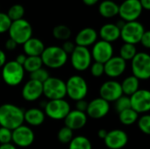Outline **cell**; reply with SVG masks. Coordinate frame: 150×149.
Masks as SVG:
<instances>
[{"instance_id": "obj_1", "label": "cell", "mask_w": 150, "mask_h": 149, "mask_svg": "<svg viewBox=\"0 0 150 149\" xmlns=\"http://www.w3.org/2000/svg\"><path fill=\"white\" fill-rule=\"evenodd\" d=\"M25 111L19 106L6 103L0 105V126L14 130L24 124Z\"/></svg>"}, {"instance_id": "obj_2", "label": "cell", "mask_w": 150, "mask_h": 149, "mask_svg": "<svg viewBox=\"0 0 150 149\" xmlns=\"http://www.w3.org/2000/svg\"><path fill=\"white\" fill-rule=\"evenodd\" d=\"M43 65L52 69L62 68L69 60V55L59 46L46 47L40 55Z\"/></svg>"}, {"instance_id": "obj_3", "label": "cell", "mask_w": 150, "mask_h": 149, "mask_svg": "<svg viewBox=\"0 0 150 149\" xmlns=\"http://www.w3.org/2000/svg\"><path fill=\"white\" fill-rule=\"evenodd\" d=\"M66 94L73 101H79L85 99L88 95L89 87L87 81L79 75H73L69 76L65 82Z\"/></svg>"}, {"instance_id": "obj_4", "label": "cell", "mask_w": 150, "mask_h": 149, "mask_svg": "<svg viewBox=\"0 0 150 149\" xmlns=\"http://www.w3.org/2000/svg\"><path fill=\"white\" fill-rule=\"evenodd\" d=\"M10 39L13 40L17 45H23L33 37L32 25L25 18L12 21L8 30Z\"/></svg>"}, {"instance_id": "obj_5", "label": "cell", "mask_w": 150, "mask_h": 149, "mask_svg": "<svg viewBox=\"0 0 150 149\" xmlns=\"http://www.w3.org/2000/svg\"><path fill=\"white\" fill-rule=\"evenodd\" d=\"M25 77V70L23 66L17 63L14 60L6 61L2 68V78L5 84L10 87L19 85Z\"/></svg>"}, {"instance_id": "obj_6", "label": "cell", "mask_w": 150, "mask_h": 149, "mask_svg": "<svg viewBox=\"0 0 150 149\" xmlns=\"http://www.w3.org/2000/svg\"><path fill=\"white\" fill-rule=\"evenodd\" d=\"M43 95L48 100L64 99L66 94L65 82L55 76H49L43 83Z\"/></svg>"}, {"instance_id": "obj_7", "label": "cell", "mask_w": 150, "mask_h": 149, "mask_svg": "<svg viewBox=\"0 0 150 149\" xmlns=\"http://www.w3.org/2000/svg\"><path fill=\"white\" fill-rule=\"evenodd\" d=\"M133 76L141 80L150 78V55L146 52H137L131 61Z\"/></svg>"}, {"instance_id": "obj_8", "label": "cell", "mask_w": 150, "mask_h": 149, "mask_svg": "<svg viewBox=\"0 0 150 149\" xmlns=\"http://www.w3.org/2000/svg\"><path fill=\"white\" fill-rule=\"evenodd\" d=\"M145 31L144 25L138 20L126 22L120 29V38L124 43L136 45L140 43Z\"/></svg>"}, {"instance_id": "obj_9", "label": "cell", "mask_w": 150, "mask_h": 149, "mask_svg": "<svg viewBox=\"0 0 150 149\" xmlns=\"http://www.w3.org/2000/svg\"><path fill=\"white\" fill-rule=\"evenodd\" d=\"M70 111V105L65 99L48 100L44 105L45 115L54 120H63Z\"/></svg>"}, {"instance_id": "obj_10", "label": "cell", "mask_w": 150, "mask_h": 149, "mask_svg": "<svg viewBox=\"0 0 150 149\" xmlns=\"http://www.w3.org/2000/svg\"><path fill=\"white\" fill-rule=\"evenodd\" d=\"M70 64L76 71L87 70L92 63L91 50L88 47L76 46L73 52L70 54Z\"/></svg>"}, {"instance_id": "obj_11", "label": "cell", "mask_w": 150, "mask_h": 149, "mask_svg": "<svg viewBox=\"0 0 150 149\" xmlns=\"http://www.w3.org/2000/svg\"><path fill=\"white\" fill-rule=\"evenodd\" d=\"M142 7L139 0H124L119 5V14L125 22L136 21L142 13Z\"/></svg>"}, {"instance_id": "obj_12", "label": "cell", "mask_w": 150, "mask_h": 149, "mask_svg": "<svg viewBox=\"0 0 150 149\" xmlns=\"http://www.w3.org/2000/svg\"><path fill=\"white\" fill-rule=\"evenodd\" d=\"M35 139L33 129L25 125H22L16 129L12 130L11 143L18 148H28L30 147Z\"/></svg>"}, {"instance_id": "obj_13", "label": "cell", "mask_w": 150, "mask_h": 149, "mask_svg": "<svg viewBox=\"0 0 150 149\" xmlns=\"http://www.w3.org/2000/svg\"><path fill=\"white\" fill-rule=\"evenodd\" d=\"M114 49L112 43L106 42L105 40H97L92 46L91 51L92 60L96 62L105 64L109 59L113 56Z\"/></svg>"}, {"instance_id": "obj_14", "label": "cell", "mask_w": 150, "mask_h": 149, "mask_svg": "<svg viewBox=\"0 0 150 149\" xmlns=\"http://www.w3.org/2000/svg\"><path fill=\"white\" fill-rule=\"evenodd\" d=\"M130 97L131 108L138 114L148 113L150 111V92L146 89H139Z\"/></svg>"}, {"instance_id": "obj_15", "label": "cell", "mask_w": 150, "mask_h": 149, "mask_svg": "<svg viewBox=\"0 0 150 149\" xmlns=\"http://www.w3.org/2000/svg\"><path fill=\"white\" fill-rule=\"evenodd\" d=\"M123 95L120 83L114 80H107L104 82L99 88V97L103 98L108 103L115 102Z\"/></svg>"}, {"instance_id": "obj_16", "label": "cell", "mask_w": 150, "mask_h": 149, "mask_svg": "<svg viewBox=\"0 0 150 149\" xmlns=\"http://www.w3.org/2000/svg\"><path fill=\"white\" fill-rule=\"evenodd\" d=\"M110 109V103L101 97H96L88 102V107L85 113L87 117L93 119H100L105 118L109 113Z\"/></svg>"}, {"instance_id": "obj_17", "label": "cell", "mask_w": 150, "mask_h": 149, "mask_svg": "<svg viewBox=\"0 0 150 149\" xmlns=\"http://www.w3.org/2000/svg\"><path fill=\"white\" fill-rule=\"evenodd\" d=\"M127 133L121 129H113L107 132L104 143L108 149H122L128 143Z\"/></svg>"}, {"instance_id": "obj_18", "label": "cell", "mask_w": 150, "mask_h": 149, "mask_svg": "<svg viewBox=\"0 0 150 149\" xmlns=\"http://www.w3.org/2000/svg\"><path fill=\"white\" fill-rule=\"evenodd\" d=\"M105 75L110 78H117L122 76L127 69V61L119 55L112 56L105 64Z\"/></svg>"}, {"instance_id": "obj_19", "label": "cell", "mask_w": 150, "mask_h": 149, "mask_svg": "<svg viewBox=\"0 0 150 149\" xmlns=\"http://www.w3.org/2000/svg\"><path fill=\"white\" fill-rule=\"evenodd\" d=\"M43 95L42 83L32 79H29L24 85L21 90V96L27 102H35Z\"/></svg>"}, {"instance_id": "obj_20", "label": "cell", "mask_w": 150, "mask_h": 149, "mask_svg": "<svg viewBox=\"0 0 150 149\" xmlns=\"http://www.w3.org/2000/svg\"><path fill=\"white\" fill-rule=\"evenodd\" d=\"M63 121L65 126L71 129L72 131H76L85 126L88 121V117L85 112H82L75 109L69 112Z\"/></svg>"}, {"instance_id": "obj_21", "label": "cell", "mask_w": 150, "mask_h": 149, "mask_svg": "<svg viewBox=\"0 0 150 149\" xmlns=\"http://www.w3.org/2000/svg\"><path fill=\"white\" fill-rule=\"evenodd\" d=\"M98 32L92 27H85L80 30L75 37L76 46L88 47L93 46L98 40Z\"/></svg>"}, {"instance_id": "obj_22", "label": "cell", "mask_w": 150, "mask_h": 149, "mask_svg": "<svg viewBox=\"0 0 150 149\" xmlns=\"http://www.w3.org/2000/svg\"><path fill=\"white\" fill-rule=\"evenodd\" d=\"M98 34L102 40L112 43L120 38V29L114 23H106L101 26Z\"/></svg>"}, {"instance_id": "obj_23", "label": "cell", "mask_w": 150, "mask_h": 149, "mask_svg": "<svg viewBox=\"0 0 150 149\" xmlns=\"http://www.w3.org/2000/svg\"><path fill=\"white\" fill-rule=\"evenodd\" d=\"M45 47L43 41L34 37L30 38L23 44L24 54L26 56H40Z\"/></svg>"}, {"instance_id": "obj_24", "label": "cell", "mask_w": 150, "mask_h": 149, "mask_svg": "<svg viewBox=\"0 0 150 149\" xmlns=\"http://www.w3.org/2000/svg\"><path fill=\"white\" fill-rule=\"evenodd\" d=\"M44 111L40 108H30L24 112V121L31 126H39L45 121Z\"/></svg>"}, {"instance_id": "obj_25", "label": "cell", "mask_w": 150, "mask_h": 149, "mask_svg": "<svg viewBox=\"0 0 150 149\" xmlns=\"http://www.w3.org/2000/svg\"><path fill=\"white\" fill-rule=\"evenodd\" d=\"M98 12L105 18H113L119 14V4L112 0H104L98 5Z\"/></svg>"}, {"instance_id": "obj_26", "label": "cell", "mask_w": 150, "mask_h": 149, "mask_svg": "<svg viewBox=\"0 0 150 149\" xmlns=\"http://www.w3.org/2000/svg\"><path fill=\"white\" fill-rule=\"evenodd\" d=\"M120 85L123 95L130 97L140 89V80L133 75L128 76L124 78L122 83H120Z\"/></svg>"}, {"instance_id": "obj_27", "label": "cell", "mask_w": 150, "mask_h": 149, "mask_svg": "<svg viewBox=\"0 0 150 149\" xmlns=\"http://www.w3.org/2000/svg\"><path fill=\"white\" fill-rule=\"evenodd\" d=\"M139 114L132 108L127 109L119 113V120L124 126H132L137 122Z\"/></svg>"}, {"instance_id": "obj_28", "label": "cell", "mask_w": 150, "mask_h": 149, "mask_svg": "<svg viewBox=\"0 0 150 149\" xmlns=\"http://www.w3.org/2000/svg\"><path fill=\"white\" fill-rule=\"evenodd\" d=\"M69 149H92V144L91 141L83 135L74 136L69 143Z\"/></svg>"}, {"instance_id": "obj_29", "label": "cell", "mask_w": 150, "mask_h": 149, "mask_svg": "<svg viewBox=\"0 0 150 149\" xmlns=\"http://www.w3.org/2000/svg\"><path fill=\"white\" fill-rule=\"evenodd\" d=\"M43 63L40 56H27L26 60L23 65L25 72H28L29 74L42 68Z\"/></svg>"}, {"instance_id": "obj_30", "label": "cell", "mask_w": 150, "mask_h": 149, "mask_svg": "<svg viewBox=\"0 0 150 149\" xmlns=\"http://www.w3.org/2000/svg\"><path fill=\"white\" fill-rule=\"evenodd\" d=\"M52 33L56 40L66 41L69 40L71 36V30L66 25H58L54 27Z\"/></svg>"}, {"instance_id": "obj_31", "label": "cell", "mask_w": 150, "mask_h": 149, "mask_svg": "<svg viewBox=\"0 0 150 149\" xmlns=\"http://www.w3.org/2000/svg\"><path fill=\"white\" fill-rule=\"evenodd\" d=\"M120 57H121L124 61H132V59L137 54V48L135 45L128 44V43H124L121 45L120 48Z\"/></svg>"}, {"instance_id": "obj_32", "label": "cell", "mask_w": 150, "mask_h": 149, "mask_svg": "<svg viewBox=\"0 0 150 149\" xmlns=\"http://www.w3.org/2000/svg\"><path fill=\"white\" fill-rule=\"evenodd\" d=\"M6 14L9 17V18L11 20V22L16 21V20L21 19L24 18L25 8L20 4H15L8 9V11Z\"/></svg>"}, {"instance_id": "obj_33", "label": "cell", "mask_w": 150, "mask_h": 149, "mask_svg": "<svg viewBox=\"0 0 150 149\" xmlns=\"http://www.w3.org/2000/svg\"><path fill=\"white\" fill-rule=\"evenodd\" d=\"M74 138V131L68 128L67 126H62L57 133V140L62 144H69Z\"/></svg>"}, {"instance_id": "obj_34", "label": "cell", "mask_w": 150, "mask_h": 149, "mask_svg": "<svg viewBox=\"0 0 150 149\" xmlns=\"http://www.w3.org/2000/svg\"><path fill=\"white\" fill-rule=\"evenodd\" d=\"M114 105V108L116 110V112L118 113L131 108V105H130V97L125 95H122L120 98H118L115 102Z\"/></svg>"}, {"instance_id": "obj_35", "label": "cell", "mask_w": 150, "mask_h": 149, "mask_svg": "<svg viewBox=\"0 0 150 149\" xmlns=\"http://www.w3.org/2000/svg\"><path fill=\"white\" fill-rule=\"evenodd\" d=\"M138 127L142 133L146 135L150 134V116L149 114H143L137 120Z\"/></svg>"}, {"instance_id": "obj_36", "label": "cell", "mask_w": 150, "mask_h": 149, "mask_svg": "<svg viewBox=\"0 0 150 149\" xmlns=\"http://www.w3.org/2000/svg\"><path fill=\"white\" fill-rule=\"evenodd\" d=\"M49 76H49L48 71L44 68H39V69H37V70H35V71L29 74L30 79L40 82L41 83H43Z\"/></svg>"}, {"instance_id": "obj_37", "label": "cell", "mask_w": 150, "mask_h": 149, "mask_svg": "<svg viewBox=\"0 0 150 149\" xmlns=\"http://www.w3.org/2000/svg\"><path fill=\"white\" fill-rule=\"evenodd\" d=\"M90 72L91 75L94 77H101L103 75H105V68H104V64L99 63V62H92L91 65L90 66Z\"/></svg>"}, {"instance_id": "obj_38", "label": "cell", "mask_w": 150, "mask_h": 149, "mask_svg": "<svg viewBox=\"0 0 150 149\" xmlns=\"http://www.w3.org/2000/svg\"><path fill=\"white\" fill-rule=\"evenodd\" d=\"M11 24V20L9 18L6 13L0 11V34L7 32Z\"/></svg>"}, {"instance_id": "obj_39", "label": "cell", "mask_w": 150, "mask_h": 149, "mask_svg": "<svg viewBox=\"0 0 150 149\" xmlns=\"http://www.w3.org/2000/svg\"><path fill=\"white\" fill-rule=\"evenodd\" d=\"M12 131L4 127H0V145L11 143Z\"/></svg>"}, {"instance_id": "obj_40", "label": "cell", "mask_w": 150, "mask_h": 149, "mask_svg": "<svg viewBox=\"0 0 150 149\" xmlns=\"http://www.w3.org/2000/svg\"><path fill=\"white\" fill-rule=\"evenodd\" d=\"M61 47H62V50L69 55V54H70L73 52V50L75 49L76 44H75V42H73V41L66 40V41L63 42V44H62V46Z\"/></svg>"}, {"instance_id": "obj_41", "label": "cell", "mask_w": 150, "mask_h": 149, "mask_svg": "<svg viewBox=\"0 0 150 149\" xmlns=\"http://www.w3.org/2000/svg\"><path fill=\"white\" fill-rule=\"evenodd\" d=\"M140 43L147 49L150 48V32L149 31H145V32L143 33Z\"/></svg>"}, {"instance_id": "obj_42", "label": "cell", "mask_w": 150, "mask_h": 149, "mask_svg": "<svg viewBox=\"0 0 150 149\" xmlns=\"http://www.w3.org/2000/svg\"><path fill=\"white\" fill-rule=\"evenodd\" d=\"M87 107H88V102L85 99L76 101V110H77L79 112H86Z\"/></svg>"}, {"instance_id": "obj_43", "label": "cell", "mask_w": 150, "mask_h": 149, "mask_svg": "<svg viewBox=\"0 0 150 149\" xmlns=\"http://www.w3.org/2000/svg\"><path fill=\"white\" fill-rule=\"evenodd\" d=\"M17 46H18L17 43L13 40H11L10 38L5 41V44H4V47H5L6 50H8V51H13V50H15L16 47H17Z\"/></svg>"}, {"instance_id": "obj_44", "label": "cell", "mask_w": 150, "mask_h": 149, "mask_svg": "<svg viewBox=\"0 0 150 149\" xmlns=\"http://www.w3.org/2000/svg\"><path fill=\"white\" fill-rule=\"evenodd\" d=\"M26 55L23 53V54H18L17 56H16V58H15V61L17 62V63H18L19 65H21V66H23L24 65V63H25V60H26Z\"/></svg>"}, {"instance_id": "obj_45", "label": "cell", "mask_w": 150, "mask_h": 149, "mask_svg": "<svg viewBox=\"0 0 150 149\" xmlns=\"http://www.w3.org/2000/svg\"><path fill=\"white\" fill-rule=\"evenodd\" d=\"M5 63H6V54L4 51L0 49V68H2Z\"/></svg>"}, {"instance_id": "obj_46", "label": "cell", "mask_w": 150, "mask_h": 149, "mask_svg": "<svg viewBox=\"0 0 150 149\" xmlns=\"http://www.w3.org/2000/svg\"><path fill=\"white\" fill-rule=\"evenodd\" d=\"M142 9L149 11L150 9V0H139Z\"/></svg>"}, {"instance_id": "obj_47", "label": "cell", "mask_w": 150, "mask_h": 149, "mask_svg": "<svg viewBox=\"0 0 150 149\" xmlns=\"http://www.w3.org/2000/svg\"><path fill=\"white\" fill-rule=\"evenodd\" d=\"M0 149H17V147L12 143H7L0 145Z\"/></svg>"}, {"instance_id": "obj_48", "label": "cell", "mask_w": 150, "mask_h": 149, "mask_svg": "<svg viewBox=\"0 0 150 149\" xmlns=\"http://www.w3.org/2000/svg\"><path fill=\"white\" fill-rule=\"evenodd\" d=\"M107 132H108V131H106L105 129H99L98 132V138L104 140V139L105 138L106 134H107Z\"/></svg>"}, {"instance_id": "obj_49", "label": "cell", "mask_w": 150, "mask_h": 149, "mask_svg": "<svg viewBox=\"0 0 150 149\" xmlns=\"http://www.w3.org/2000/svg\"><path fill=\"white\" fill-rule=\"evenodd\" d=\"M99 0H83V3L87 6H93L98 3Z\"/></svg>"}, {"instance_id": "obj_50", "label": "cell", "mask_w": 150, "mask_h": 149, "mask_svg": "<svg viewBox=\"0 0 150 149\" xmlns=\"http://www.w3.org/2000/svg\"><path fill=\"white\" fill-rule=\"evenodd\" d=\"M121 1H124V0H121Z\"/></svg>"}]
</instances>
